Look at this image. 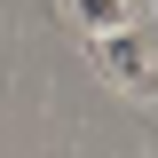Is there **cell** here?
I'll use <instances>...</instances> for the list:
<instances>
[{"label": "cell", "instance_id": "obj_1", "mask_svg": "<svg viewBox=\"0 0 158 158\" xmlns=\"http://www.w3.org/2000/svg\"><path fill=\"white\" fill-rule=\"evenodd\" d=\"M63 8H71V24L87 40H103V32H127V24H142V8L135 0H63Z\"/></svg>", "mask_w": 158, "mask_h": 158}, {"label": "cell", "instance_id": "obj_2", "mask_svg": "<svg viewBox=\"0 0 158 158\" xmlns=\"http://www.w3.org/2000/svg\"><path fill=\"white\" fill-rule=\"evenodd\" d=\"M95 48H103V71H111V79H127V87H142V40H135V24H127V32H103L95 40Z\"/></svg>", "mask_w": 158, "mask_h": 158}]
</instances>
